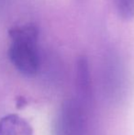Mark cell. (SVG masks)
Returning <instances> with one entry per match:
<instances>
[{
    "mask_svg": "<svg viewBox=\"0 0 134 135\" xmlns=\"http://www.w3.org/2000/svg\"><path fill=\"white\" fill-rule=\"evenodd\" d=\"M8 58L11 64L23 75H35L41 65L37 26L32 23L17 25L8 30Z\"/></svg>",
    "mask_w": 134,
    "mask_h": 135,
    "instance_id": "cell-1",
    "label": "cell"
},
{
    "mask_svg": "<svg viewBox=\"0 0 134 135\" xmlns=\"http://www.w3.org/2000/svg\"><path fill=\"white\" fill-rule=\"evenodd\" d=\"M86 105L78 98L64 100L54 119L52 135H86Z\"/></svg>",
    "mask_w": 134,
    "mask_h": 135,
    "instance_id": "cell-2",
    "label": "cell"
},
{
    "mask_svg": "<svg viewBox=\"0 0 134 135\" xmlns=\"http://www.w3.org/2000/svg\"><path fill=\"white\" fill-rule=\"evenodd\" d=\"M75 83L79 94L78 99L86 105L92 98V84L89 64L86 56H81L77 60L76 70H75Z\"/></svg>",
    "mask_w": 134,
    "mask_h": 135,
    "instance_id": "cell-3",
    "label": "cell"
},
{
    "mask_svg": "<svg viewBox=\"0 0 134 135\" xmlns=\"http://www.w3.org/2000/svg\"><path fill=\"white\" fill-rule=\"evenodd\" d=\"M0 135H34L31 124L17 114L0 119Z\"/></svg>",
    "mask_w": 134,
    "mask_h": 135,
    "instance_id": "cell-4",
    "label": "cell"
},
{
    "mask_svg": "<svg viewBox=\"0 0 134 135\" xmlns=\"http://www.w3.org/2000/svg\"><path fill=\"white\" fill-rule=\"evenodd\" d=\"M118 14L125 20H131L134 18V0H114Z\"/></svg>",
    "mask_w": 134,
    "mask_h": 135,
    "instance_id": "cell-5",
    "label": "cell"
}]
</instances>
